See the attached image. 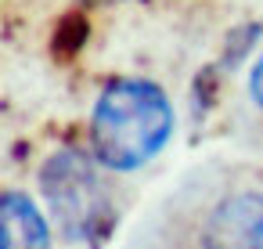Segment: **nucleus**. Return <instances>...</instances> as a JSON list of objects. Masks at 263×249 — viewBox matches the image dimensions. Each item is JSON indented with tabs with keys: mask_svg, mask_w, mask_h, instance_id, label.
Instances as JSON below:
<instances>
[{
	"mask_svg": "<svg viewBox=\"0 0 263 249\" xmlns=\"http://www.w3.org/2000/svg\"><path fill=\"white\" fill-rule=\"evenodd\" d=\"M0 249H51L44 213L18 191L0 195Z\"/></svg>",
	"mask_w": 263,
	"mask_h": 249,
	"instance_id": "nucleus-4",
	"label": "nucleus"
},
{
	"mask_svg": "<svg viewBox=\"0 0 263 249\" xmlns=\"http://www.w3.org/2000/svg\"><path fill=\"white\" fill-rule=\"evenodd\" d=\"M173 134V109L148 80H116L94 105L90 137L108 170H137L162 152Z\"/></svg>",
	"mask_w": 263,
	"mask_h": 249,
	"instance_id": "nucleus-1",
	"label": "nucleus"
},
{
	"mask_svg": "<svg viewBox=\"0 0 263 249\" xmlns=\"http://www.w3.org/2000/svg\"><path fill=\"white\" fill-rule=\"evenodd\" d=\"M249 91H252V101L263 109V58L252 65V76H249Z\"/></svg>",
	"mask_w": 263,
	"mask_h": 249,
	"instance_id": "nucleus-5",
	"label": "nucleus"
},
{
	"mask_svg": "<svg viewBox=\"0 0 263 249\" xmlns=\"http://www.w3.org/2000/svg\"><path fill=\"white\" fill-rule=\"evenodd\" d=\"M40 188H44V199H47L58 227L69 238H94L108 224L105 181L83 152H76V148L54 152L44 163Z\"/></svg>",
	"mask_w": 263,
	"mask_h": 249,
	"instance_id": "nucleus-2",
	"label": "nucleus"
},
{
	"mask_svg": "<svg viewBox=\"0 0 263 249\" xmlns=\"http://www.w3.org/2000/svg\"><path fill=\"white\" fill-rule=\"evenodd\" d=\"M202 249H263V195L223 199L205 224Z\"/></svg>",
	"mask_w": 263,
	"mask_h": 249,
	"instance_id": "nucleus-3",
	"label": "nucleus"
}]
</instances>
